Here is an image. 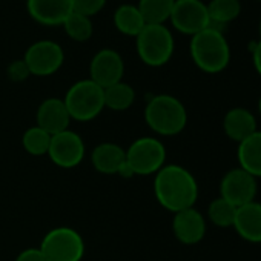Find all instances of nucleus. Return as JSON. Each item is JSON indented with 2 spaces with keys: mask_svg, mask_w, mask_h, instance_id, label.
I'll use <instances>...</instances> for the list:
<instances>
[{
  "mask_svg": "<svg viewBox=\"0 0 261 261\" xmlns=\"http://www.w3.org/2000/svg\"><path fill=\"white\" fill-rule=\"evenodd\" d=\"M91 163L98 174L118 175L121 166L126 163V149L117 143H100L91 152Z\"/></svg>",
  "mask_w": 261,
  "mask_h": 261,
  "instance_id": "a211bd4d",
  "label": "nucleus"
},
{
  "mask_svg": "<svg viewBox=\"0 0 261 261\" xmlns=\"http://www.w3.org/2000/svg\"><path fill=\"white\" fill-rule=\"evenodd\" d=\"M86 149L83 139L71 129L59 133L51 137V145L48 149V157L51 162L63 169H72L79 166L85 159Z\"/></svg>",
  "mask_w": 261,
  "mask_h": 261,
  "instance_id": "9d476101",
  "label": "nucleus"
},
{
  "mask_svg": "<svg viewBox=\"0 0 261 261\" xmlns=\"http://www.w3.org/2000/svg\"><path fill=\"white\" fill-rule=\"evenodd\" d=\"M232 227L244 241L261 243V203L253 200L237 207Z\"/></svg>",
  "mask_w": 261,
  "mask_h": 261,
  "instance_id": "dca6fc26",
  "label": "nucleus"
},
{
  "mask_svg": "<svg viewBox=\"0 0 261 261\" xmlns=\"http://www.w3.org/2000/svg\"><path fill=\"white\" fill-rule=\"evenodd\" d=\"M71 120L91 121L97 118L105 109L103 88L91 79L75 82L63 98Z\"/></svg>",
  "mask_w": 261,
  "mask_h": 261,
  "instance_id": "20e7f679",
  "label": "nucleus"
},
{
  "mask_svg": "<svg viewBox=\"0 0 261 261\" xmlns=\"http://www.w3.org/2000/svg\"><path fill=\"white\" fill-rule=\"evenodd\" d=\"M258 112H259V115H261V97L258 98Z\"/></svg>",
  "mask_w": 261,
  "mask_h": 261,
  "instance_id": "7c9ffc66",
  "label": "nucleus"
},
{
  "mask_svg": "<svg viewBox=\"0 0 261 261\" xmlns=\"http://www.w3.org/2000/svg\"><path fill=\"white\" fill-rule=\"evenodd\" d=\"M103 95H105V108L111 109V111H126L136 101V91L126 82H118L112 86H108L103 89Z\"/></svg>",
  "mask_w": 261,
  "mask_h": 261,
  "instance_id": "4be33fe9",
  "label": "nucleus"
},
{
  "mask_svg": "<svg viewBox=\"0 0 261 261\" xmlns=\"http://www.w3.org/2000/svg\"><path fill=\"white\" fill-rule=\"evenodd\" d=\"M114 25L123 34L129 37H137L146 27L137 5L124 4L120 5L114 13Z\"/></svg>",
  "mask_w": 261,
  "mask_h": 261,
  "instance_id": "aec40b11",
  "label": "nucleus"
},
{
  "mask_svg": "<svg viewBox=\"0 0 261 261\" xmlns=\"http://www.w3.org/2000/svg\"><path fill=\"white\" fill-rule=\"evenodd\" d=\"M154 195L162 207L177 214L194 207L198 198V183L186 168L165 165L154 177Z\"/></svg>",
  "mask_w": 261,
  "mask_h": 261,
  "instance_id": "f257e3e1",
  "label": "nucleus"
},
{
  "mask_svg": "<svg viewBox=\"0 0 261 261\" xmlns=\"http://www.w3.org/2000/svg\"><path fill=\"white\" fill-rule=\"evenodd\" d=\"M23 60L31 75L48 77L63 66L65 53L63 48L53 40H39L27 49Z\"/></svg>",
  "mask_w": 261,
  "mask_h": 261,
  "instance_id": "6e6552de",
  "label": "nucleus"
},
{
  "mask_svg": "<svg viewBox=\"0 0 261 261\" xmlns=\"http://www.w3.org/2000/svg\"><path fill=\"white\" fill-rule=\"evenodd\" d=\"M143 115L148 127L162 137L178 136L188 124V111L185 105L169 94L151 97L145 106Z\"/></svg>",
  "mask_w": 261,
  "mask_h": 261,
  "instance_id": "f03ea898",
  "label": "nucleus"
},
{
  "mask_svg": "<svg viewBox=\"0 0 261 261\" xmlns=\"http://www.w3.org/2000/svg\"><path fill=\"white\" fill-rule=\"evenodd\" d=\"M89 79L103 89L123 80L124 62L115 49H100L91 60Z\"/></svg>",
  "mask_w": 261,
  "mask_h": 261,
  "instance_id": "f8f14e48",
  "label": "nucleus"
},
{
  "mask_svg": "<svg viewBox=\"0 0 261 261\" xmlns=\"http://www.w3.org/2000/svg\"><path fill=\"white\" fill-rule=\"evenodd\" d=\"M235 214H237V207L221 197L212 200L207 206V218L217 227H223V229L232 227Z\"/></svg>",
  "mask_w": 261,
  "mask_h": 261,
  "instance_id": "393cba45",
  "label": "nucleus"
},
{
  "mask_svg": "<svg viewBox=\"0 0 261 261\" xmlns=\"http://www.w3.org/2000/svg\"><path fill=\"white\" fill-rule=\"evenodd\" d=\"M140 60L152 68L166 65L174 56V36L165 25H146L136 37Z\"/></svg>",
  "mask_w": 261,
  "mask_h": 261,
  "instance_id": "39448f33",
  "label": "nucleus"
},
{
  "mask_svg": "<svg viewBox=\"0 0 261 261\" xmlns=\"http://www.w3.org/2000/svg\"><path fill=\"white\" fill-rule=\"evenodd\" d=\"M252 60H253V66H255L256 72L261 75V39H259V42L253 43Z\"/></svg>",
  "mask_w": 261,
  "mask_h": 261,
  "instance_id": "c756f323",
  "label": "nucleus"
},
{
  "mask_svg": "<svg viewBox=\"0 0 261 261\" xmlns=\"http://www.w3.org/2000/svg\"><path fill=\"white\" fill-rule=\"evenodd\" d=\"M237 159L243 171L255 178H261V130H255L252 136L238 143Z\"/></svg>",
  "mask_w": 261,
  "mask_h": 261,
  "instance_id": "6ab92c4d",
  "label": "nucleus"
},
{
  "mask_svg": "<svg viewBox=\"0 0 261 261\" xmlns=\"http://www.w3.org/2000/svg\"><path fill=\"white\" fill-rule=\"evenodd\" d=\"M223 130L226 137L235 143H241L244 139L252 136L256 127V118L252 111L246 108H232L224 114Z\"/></svg>",
  "mask_w": 261,
  "mask_h": 261,
  "instance_id": "f3484780",
  "label": "nucleus"
},
{
  "mask_svg": "<svg viewBox=\"0 0 261 261\" xmlns=\"http://www.w3.org/2000/svg\"><path fill=\"white\" fill-rule=\"evenodd\" d=\"M258 31H259V37H261V19H259V25H258Z\"/></svg>",
  "mask_w": 261,
  "mask_h": 261,
  "instance_id": "2f4dec72",
  "label": "nucleus"
},
{
  "mask_svg": "<svg viewBox=\"0 0 261 261\" xmlns=\"http://www.w3.org/2000/svg\"><path fill=\"white\" fill-rule=\"evenodd\" d=\"M172 232L180 243L188 246L197 244L206 235V220L195 207L180 211L174 214Z\"/></svg>",
  "mask_w": 261,
  "mask_h": 261,
  "instance_id": "ddd939ff",
  "label": "nucleus"
},
{
  "mask_svg": "<svg viewBox=\"0 0 261 261\" xmlns=\"http://www.w3.org/2000/svg\"><path fill=\"white\" fill-rule=\"evenodd\" d=\"M51 134H48L45 129L36 126L28 127L23 136H22V146L23 149L34 155V157H42L48 154L49 145H51Z\"/></svg>",
  "mask_w": 261,
  "mask_h": 261,
  "instance_id": "b1692460",
  "label": "nucleus"
},
{
  "mask_svg": "<svg viewBox=\"0 0 261 261\" xmlns=\"http://www.w3.org/2000/svg\"><path fill=\"white\" fill-rule=\"evenodd\" d=\"M7 74H8V79L11 82H14V83L25 82L31 75V72H30V69H28V66H27V63H25L23 59L22 60L11 62L10 66H8V69H7Z\"/></svg>",
  "mask_w": 261,
  "mask_h": 261,
  "instance_id": "cd10ccee",
  "label": "nucleus"
},
{
  "mask_svg": "<svg viewBox=\"0 0 261 261\" xmlns=\"http://www.w3.org/2000/svg\"><path fill=\"white\" fill-rule=\"evenodd\" d=\"M27 10L37 23L59 27L72 13V0H27Z\"/></svg>",
  "mask_w": 261,
  "mask_h": 261,
  "instance_id": "2eb2a0df",
  "label": "nucleus"
},
{
  "mask_svg": "<svg viewBox=\"0 0 261 261\" xmlns=\"http://www.w3.org/2000/svg\"><path fill=\"white\" fill-rule=\"evenodd\" d=\"M175 0H140L137 8L146 25H165L172 13Z\"/></svg>",
  "mask_w": 261,
  "mask_h": 261,
  "instance_id": "5701e85b",
  "label": "nucleus"
},
{
  "mask_svg": "<svg viewBox=\"0 0 261 261\" xmlns=\"http://www.w3.org/2000/svg\"><path fill=\"white\" fill-rule=\"evenodd\" d=\"M36 121L37 126L45 129L48 134L56 136L59 133L69 129L71 115L66 109V105L63 98L51 97L40 103L37 112H36Z\"/></svg>",
  "mask_w": 261,
  "mask_h": 261,
  "instance_id": "4468645a",
  "label": "nucleus"
},
{
  "mask_svg": "<svg viewBox=\"0 0 261 261\" xmlns=\"http://www.w3.org/2000/svg\"><path fill=\"white\" fill-rule=\"evenodd\" d=\"M189 51L195 66L206 74H218L224 71L230 62L227 39L223 31L212 27L192 36Z\"/></svg>",
  "mask_w": 261,
  "mask_h": 261,
  "instance_id": "7ed1b4c3",
  "label": "nucleus"
},
{
  "mask_svg": "<svg viewBox=\"0 0 261 261\" xmlns=\"http://www.w3.org/2000/svg\"><path fill=\"white\" fill-rule=\"evenodd\" d=\"M62 27L65 33L68 34V37L72 39L74 42H86L94 34V25L91 19L86 16L77 14L74 11L68 16V19L63 22Z\"/></svg>",
  "mask_w": 261,
  "mask_h": 261,
  "instance_id": "a878e982",
  "label": "nucleus"
},
{
  "mask_svg": "<svg viewBox=\"0 0 261 261\" xmlns=\"http://www.w3.org/2000/svg\"><path fill=\"white\" fill-rule=\"evenodd\" d=\"M169 22L178 33L191 37L211 25L207 7L201 0H175Z\"/></svg>",
  "mask_w": 261,
  "mask_h": 261,
  "instance_id": "1a4fd4ad",
  "label": "nucleus"
},
{
  "mask_svg": "<svg viewBox=\"0 0 261 261\" xmlns=\"http://www.w3.org/2000/svg\"><path fill=\"white\" fill-rule=\"evenodd\" d=\"M207 7V14L212 28L221 31L223 25L233 22L241 14V2L240 0H211Z\"/></svg>",
  "mask_w": 261,
  "mask_h": 261,
  "instance_id": "412c9836",
  "label": "nucleus"
},
{
  "mask_svg": "<svg viewBox=\"0 0 261 261\" xmlns=\"http://www.w3.org/2000/svg\"><path fill=\"white\" fill-rule=\"evenodd\" d=\"M16 261H46V259L39 247H28L17 255Z\"/></svg>",
  "mask_w": 261,
  "mask_h": 261,
  "instance_id": "c85d7f7f",
  "label": "nucleus"
},
{
  "mask_svg": "<svg viewBox=\"0 0 261 261\" xmlns=\"http://www.w3.org/2000/svg\"><path fill=\"white\" fill-rule=\"evenodd\" d=\"M106 5V0H72V11L86 17H92L100 13Z\"/></svg>",
  "mask_w": 261,
  "mask_h": 261,
  "instance_id": "bb28decb",
  "label": "nucleus"
},
{
  "mask_svg": "<svg viewBox=\"0 0 261 261\" xmlns=\"http://www.w3.org/2000/svg\"><path fill=\"white\" fill-rule=\"evenodd\" d=\"M39 249L46 261H82L85 256V240L75 229L59 226L43 237Z\"/></svg>",
  "mask_w": 261,
  "mask_h": 261,
  "instance_id": "423d86ee",
  "label": "nucleus"
},
{
  "mask_svg": "<svg viewBox=\"0 0 261 261\" xmlns=\"http://www.w3.org/2000/svg\"><path fill=\"white\" fill-rule=\"evenodd\" d=\"M166 148L157 137H142L126 149V163L134 175H155L166 165Z\"/></svg>",
  "mask_w": 261,
  "mask_h": 261,
  "instance_id": "0eeeda50",
  "label": "nucleus"
},
{
  "mask_svg": "<svg viewBox=\"0 0 261 261\" xmlns=\"http://www.w3.org/2000/svg\"><path fill=\"white\" fill-rule=\"evenodd\" d=\"M258 192L256 178L243 171L241 168H235L227 171L220 181V197L240 207L255 200Z\"/></svg>",
  "mask_w": 261,
  "mask_h": 261,
  "instance_id": "9b49d317",
  "label": "nucleus"
}]
</instances>
